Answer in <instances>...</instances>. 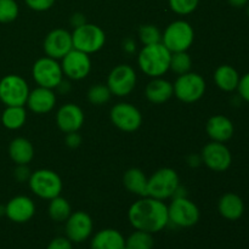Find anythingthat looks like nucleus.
<instances>
[{
  "label": "nucleus",
  "instance_id": "18",
  "mask_svg": "<svg viewBox=\"0 0 249 249\" xmlns=\"http://www.w3.org/2000/svg\"><path fill=\"white\" fill-rule=\"evenodd\" d=\"M36 214V204L29 197L16 196L5 206V215L16 224H23L31 220Z\"/></svg>",
  "mask_w": 249,
  "mask_h": 249
},
{
  "label": "nucleus",
  "instance_id": "31",
  "mask_svg": "<svg viewBox=\"0 0 249 249\" xmlns=\"http://www.w3.org/2000/svg\"><path fill=\"white\" fill-rule=\"evenodd\" d=\"M112 96V92L109 91L108 87L105 84L92 85L88 91V100L90 104L95 106H101V105L107 104Z\"/></svg>",
  "mask_w": 249,
  "mask_h": 249
},
{
  "label": "nucleus",
  "instance_id": "44",
  "mask_svg": "<svg viewBox=\"0 0 249 249\" xmlns=\"http://www.w3.org/2000/svg\"><path fill=\"white\" fill-rule=\"evenodd\" d=\"M123 249H129V248H128V247H126V246H125V247H124Z\"/></svg>",
  "mask_w": 249,
  "mask_h": 249
},
{
  "label": "nucleus",
  "instance_id": "16",
  "mask_svg": "<svg viewBox=\"0 0 249 249\" xmlns=\"http://www.w3.org/2000/svg\"><path fill=\"white\" fill-rule=\"evenodd\" d=\"M43 48L46 56L61 60L73 49L72 33L63 28L53 29L44 39Z\"/></svg>",
  "mask_w": 249,
  "mask_h": 249
},
{
  "label": "nucleus",
  "instance_id": "36",
  "mask_svg": "<svg viewBox=\"0 0 249 249\" xmlns=\"http://www.w3.org/2000/svg\"><path fill=\"white\" fill-rule=\"evenodd\" d=\"M237 90L240 96L242 97L245 101L249 102V73L240 78V83H238Z\"/></svg>",
  "mask_w": 249,
  "mask_h": 249
},
{
  "label": "nucleus",
  "instance_id": "3",
  "mask_svg": "<svg viewBox=\"0 0 249 249\" xmlns=\"http://www.w3.org/2000/svg\"><path fill=\"white\" fill-rule=\"evenodd\" d=\"M180 187L179 175L172 168H160L147 179V196L164 201L172 198Z\"/></svg>",
  "mask_w": 249,
  "mask_h": 249
},
{
  "label": "nucleus",
  "instance_id": "25",
  "mask_svg": "<svg viewBox=\"0 0 249 249\" xmlns=\"http://www.w3.org/2000/svg\"><path fill=\"white\" fill-rule=\"evenodd\" d=\"M240 74L237 71L229 65H221L214 72V82L216 87L223 91L231 92L237 90L238 83H240Z\"/></svg>",
  "mask_w": 249,
  "mask_h": 249
},
{
  "label": "nucleus",
  "instance_id": "26",
  "mask_svg": "<svg viewBox=\"0 0 249 249\" xmlns=\"http://www.w3.org/2000/svg\"><path fill=\"white\" fill-rule=\"evenodd\" d=\"M123 184L131 194L141 197L147 196V178L139 168H130L124 173Z\"/></svg>",
  "mask_w": 249,
  "mask_h": 249
},
{
  "label": "nucleus",
  "instance_id": "34",
  "mask_svg": "<svg viewBox=\"0 0 249 249\" xmlns=\"http://www.w3.org/2000/svg\"><path fill=\"white\" fill-rule=\"evenodd\" d=\"M170 10L178 15H190L197 9L199 0H168Z\"/></svg>",
  "mask_w": 249,
  "mask_h": 249
},
{
  "label": "nucleus",
  "instance_id": "27",
  "mask_svg": "<svg viewBox=\"0 0 249 249\" xmlns=\"http://www.w3.org/2000/svg\"><path fill=\"white\" fill-rule=\"evenodd\" d=\"M27 121V112L24 106H6L1 114V123L9 130L22 128Z\"/></svg>",
  "mask_w": 249,
  "mask_h": 249
},
{
  "label": "nucleus",
  "instance_id": "32",
  "mask_svg": "<svg viewBox=\"0 0 249 249\" xmlns=\"http://www.w3.org/2000/svg\"><path fill=\"white\" fill-rule=\"evenodd\" d=\"M19 7L16 0H0V23H10L18 17Z\"/></svg>",
  "mask_w": 249,
  "mask_h": 249
},
{
  "label": "nucleus",
  "instance_id": "9",
  "mask_svg": "<svg viewBox=\"0 0 249 249\" xmlns=\"http://www.w3.org/2000/svg\"><path fill=\"white\" fill-rule=\"evenodd\" d=\"M29 91L28 84L21 75L7 74L0 79V101L5 106H24Z\"/></svg>",
  "mask_w": 249,
  "mask_h": 249
},
{
  "label": "nucleus",
  "instance_id": "24",
  "mask_svg": "<svg viewBox=\"0 0 249 249\" xmlns=\"http://www.w3.org/2000/svg\"><path fill=\"white\" fill-rule=\"evenodd\" d=\"M9 156L16 165L28 164L34 157L33 145L26 138H16L10 142Z\"/></svg>",
  "mask_w": 249,
  "mask_h": 249
},
{
  "label": "nucleus",
  "instance_id": "30",
  "mask_svg": "<svg viewBox=\"0 0 249 249\" xmlns=\"http://www.w3.org/2000/svg\"><path fill=\"white\" fill-rule=\"evenodd\" d=\"M192 60L191 56L187 53V51H180V53H172L170 57V67L175 74L181 75L187 72H191Z\"/></svg>",
  "mask_w": 249,
  "mask_h": 249
},
{
  "label": "nucleus",
  "instance_id": "41",
  "mask_svg": "<svg viewBox=\"0 0 249 249\" xmlns=\"http://www.w3.org/2000/svg\"><path fill=\"white\" fill-rule=\"evenodd\" d=\"M228 2L232 7H236V9H241V7H245L246 5L248 4L249 0H228Z\"/></svg>",
  "mask_w": 249,
  "mask_h": 249
},
{
  "label": "nucleus",
  "instance_id": "29",
  "mask_svg": "<svg viewBox=\"0 0 249 249\" xmlns=\"http://www.w3.org/2000/svg\"><path fill=\"white\" fill-rule=\"evenodd\" d=\"M125 246L129 249H152L155 246V238L152 233L136 230L126 238Z\"/></svg>",
  "mask_w": 249,
  "mask_h": 249
},
{
  "label": "nucleus",
  "instance_id": "17",
  "mask_svg": "<svg viewBox=\"0 0 249 249\" xmlns=\"http://www.w3.org/2000/svg\"><path fill=\"white\" fill-rule=\"evenodd\" d=\"M56 124L65 134L78 131L84 124V112L75 104L63 105L56 113Z\"/></svg>",
  "mask_w": 249,
  "mask_h": 249
},
{
  "label": "nucleus",
  "instance_id": "35",
  "mask_svg": "<svg viewBox=\"0 0 249 249\" xmlns=\"http://www.w3.org/2000/svg\"><path fill=\"white\" fill-rule=\"evenodd\" d=\"M56 0H24L27 6L36 12H43L51 9Z\"/></svg>",
  "mask_w": 249,
  "mask_h": 249
},
{
  "label": "nucleus",
  "instance_id": "2",
  "mask_svg": "<svg viewBox=\"0 0 249 249\" xmlns=\"http://www.w3.org/2000/svg\"><path fill=\"white\" fill-rule=\"evenodd\" d=\"M172 53L160 43L145 45L138 56V65L151 78L162 77L169 71Z\"/></svg>",
  "mask_w": 249,
  "mask_h": 249
},
{
  "label": "nucleus",
  "instance_id": "21",
  "mask_svg": "<svg viewBox=\"0 0 249 249\" xmlns=\"http://www.w3.org/2000/svg\"><path fill=\"white\" fill-rule=\"evenodd\" d=\"M145 95L151 104L160 105L172 99V96L174 95V89L169 80L158 77L153 78L148 83L145 89Z\"/></svg>",
  "mask_w": 249,
  "mask_h": 249
},
{
  "label": "nucleus",
  "instance_id": "43",
  "mask_svg": "<svg viewBox=\"0 0 249 249\" xmlns=\"http://www.w3.org/2000/svg\"><path fill=\"white\" fill-rule=\"evenodd\" d=\"M248 6H247V15H248V17H249V2H248Z\"/></svg>",
  "mask_w": 249,
  "mask_h": 249
},
{
  "label": "nucleus",
  "instance_id": "28",
  "mask_svg": "<svg viewBox=\"0 0 249 249\" xmlns=\"http://www.w3.org/2000/svg\"><path fill=\"white\" fill-rule=\"evenodd\" d=\"M48 211L51 220L56 221V223H63V221H66L68 219V216L71 215V213H72L70 202L61 196L50 199Z\"/></svg>",
  "mask_w": 249,
  "mask_h": 249
},
{
  "label": "nucleus",
  "instance_id": "38",
  "mask_svg": "<svg viewBox=\"0 0 249 249\" xmlns=\"http://www.w3.org/2000/svg\"><path fill=\"white\" fill-rule=\"evenodd\" d=\"M31 170L27 167V164H19L17 165L15 169V179L19 182H24L29 179L31 177Z\"/></svg>",
  "mask_w": 249,
  "mask_h": 249
},
{
  "label": "nucleus",
  "instance_id": "1",
  "mask_svg": "<svg viewBox=\"0 0 249 249\" xmlns=\"http://www.w3.org/2000/svg\"><path fill=\"white\" fill-rule=\"evenodd\" d=\"M128 219L135 230L146 231L153 235L162 231L169 224L168 206L160 199L148 196L142 197L131 204Z\"/></svg>",
  "mask_w": 249,
  "mask_h": 249
},
{
  "label": "nucleus",
  "instance_id": "33",
  "mask_svg": "<svg viewBox=\"0 0 249 249\" xmlns=\"http://www.w3.org/2000/svg\"><path fill=\"white\" fill-rule=\"evenodd\" d=\"M139 38L143 45H152L162 41V34L153 24H143L139 28Z\"/></svg>",
  "mask_w": 249,
  "mask_h": 249
},
{
  "label": "nucleus",
  "instance_id": "39",
  "mask_svg": "<svg viewBox=\"0 0 249 249\" xmlns=\"http://www.w3.org/2000/svg\"><path fill=\"white\" fill-rule=\"evenodd\" d=\"M65 142L68 147L77 148L79 147L80 143H82V136L78 134V131H74V133H68L67 135H66Z\"/></svg>",
  "mask_w": 249,
  "mask_h": 249
},
{
  "label": "nucleus",
  "instance_id": "7",
  "mask_svg": "<svg viewBox=\"0 0 249 249\" xmlns=\"http://www.w3.org/2000/svg\"><path fill=\"white\" fill-rule=\"evenodd\" d=\"M173 89L178 100L185 104H194L203 97L206 92V80L198 73L187 72L177 78Z\"/></svg>",
  "mask_w": 249,
  "mask_h": 249
},
{
  "label": "nucleus",
  "instance_id": "4",
  "mask_svg": "<svg viewBox=\"0 0 249 249\" xmlns=\"http://www.w3.org/2000/svg\"><path fill=\"white\" fill-rule=\"evenodd\" d=\"M195 40V31L191 24L182 19L172 22L162 34V44L170 53L187 51Z\"/></svg>",
  "mask_w": 249,
  "mask_h": 249
},
{
  "label": "nucleus",
  "instance_id": "15",
  "mask_svg": "<svg viewBox=\"0 0 249 249\" xmlns=\"http://www.w3.org/2000/svg\"><path fill=\"white\" fill-rule=\"evenodd\" d=\"M94 223L91 216L83 211L71 213L66 220V237L74 243H82L91 236Z\"/></svg>",
  "mask_w": 249,
  "mask_h": 249
},
{
  "label": "nucleus",
  "instance_id": "40",
  "mask_svg": "<svg viewBox=\"0 0 249 249\" xmlns=\"http://www.w3.org/2000/svg\"><path fill=\"white\" fill-rule=\"evenodd\" d=\"M84 23H87V19H85L84 15L80 14V12H75V14H73L72 17H71V24H72V27H74V28H78V27L83 26Z\"/></svg>",
  "mask_w": 249,
  "mask_h": 249
},
{
  "label": "nucleus",
  "instance_id": "6",
  "mask_svg": "<svg viewBox=\"0 0 249 249\" xmlns=\"http://www.w3.org/2000/svg\"><path fill=\"white\" fill-rule=\"evenodd\" d=\"M29 189L36 196L43 199H53L62 191V180L58 174L50 169H38L28 179Z\"/></svg>",
  "mask_w": 249,
  "mask_h": 249
},
{
  "label": "nucleus",
  "instance_id": "10",
  "mask_svg": "<svg viewBox=\"0 0 249 249\" xmlns=\"http://www.w3.org/2000/svg\"><path fill=\"white\" fill-rule=\"evenodd\" d=\"M33 79L39 87L48 88V89H56L62 82L63 72L61 65L57 60L51 58L49 56L41 57L34 62L32 68Z\"/></svg>",
  "mask_w": 249,
  "mask_h": 249
},
{
  "label": "nucleus",
  "instance_id": "12",
  "mask_svg": "<svg viewBox=\"0 0 249 249\" xmlns=\"http://www.w3.org/2000/svg\"><path fill=\"white\" fill-rule=\"evenodd\" d=\"M107 87L112 95L118 97L128 96L136 85V73L129 65H118L109 72Z\"/></svg>",
  "mask_w": 249,
  "mask_h": 249
},
{
  "label": "nucleus",
  "instance_id": "13",
  "mask_svg": "<svg viewBox=\"0 0 249 249\" xmlns=\"http://www.w3.org/2000/svg\"><path fill=\"white\" fill-rule=\"evenodd\" d=\"M201 160L211 170L221 173L230 168L232 156L230 150L223 142L211 141L202 150Z\"/></svg>",
  "mask_w": 249,
  "mask_h": 249
},
{
  "label": "nucleus",
  "instance_id": "37",
  "mask_svg": "<svg viewBox=\"0 0 249 249\" xmlns=\"http://www.w3.org/2000/svg\"><path fill=\"white\" fill-rule=\"evenodd\" d=\"M46 249H73L72 242L67 237H56L49 243Z\"/></svg>",
  "mask_w": 249,
  "mask_h": 249
},
{
  "label": "nucleus",
  "instance_id": "5",
  "mask_svg": "<svg viewBox=\"0 0 249 249\" xmlns=\"http://www.w3.org/2000/svg\"><path fill=\"white\" fill-rule=\"evenodd\" d=\"M73 49L88 53H95L101 50L106 43V34L101 27L92 23H84L74 28L72 33Z\"/></svg>",
  "mask_w": 249,
  "mask_h": 249
},
{
  "label": "nucleus",
  "instance_id": "23",
  "mask_svg": "<svg viewBox=\"0 0 249 249\" xmlns=\"http://www.w3.org/2000/svg\"><path fill=\"white\" fill-rule=\"evenodd\" d=\"M125 247V238L114 229H104L95 233L90 248L91 249H123Z\"/></svg>",
  "mask_w": 249,
  "mask_h": 249
},
{
  "label": "nucleus",
  "instance_id": "19",
  "mask_svg": "<svg viewBox=\"0 0 249 249\" xmlns=\"http://www.w3.org/2000/svg\"><path fill=\"white\" fill-rule=\"evenodd\" d=\"M26 105L32 112L36 114L49 113L56 105V95L53 89L38 87L29 91Z\"/></svg>",
  "mask_w": 249,
  "mask_h": 249
},
{
  "label": "nucleus",
  "instance_id": "11",
  "mask_svg": "<svg viewBox=\"0 0 249 249\" xmlns=\"http://www.w3.org/2000/svg\"><path fill=\"white\" fill-rule=\"evenodd\" d=\"M109 118L116 128L125 133L136 131L142 124L141 112L128 102H119L114 105L109 112Z\"/></svg>",
  "mask_w": 249,
  "mask_h": 249
},
{
  "label": "nucleus",
  "instance_id": "42",
  "mask_svg": "<svg viewBox=\"0 0 249 249\" xmlns=\"http://www.w3.org/2000/svg\"><path fill=\"white\" fill-rule=\"evenodd\" d=\"M124 50L128 51V53H133L135 50V41H133L131 39H126L125 43H124Z\"/></svg>",
  "mask_w": 249,
  "mask_h": 249
},
{
  "label": "nucleus",
  "instance_id": "14",
  "mask_svg": "<svg viewBox=\"0 0 249 249\" xmlns=\"http://www.w3.org/2000/svg\"><path fill=\"white\" fill-rule=\"evenodd\" d=\"M61 60H62L61 68L63 74L72 80L84 79L91 71V60L89 55L83 51L72 49Z\"/></svg>",
  "mask_w": 249,
  "mask_h": 249
},
{
  "label": "nucleus",
  "instance_id": "20",
  "mask_svg": "<svg viewBox=\"0 0 249 249\" xmlns=\"http://www.w3.org/2000/svg\"><path fill=\"white\" fill-rule=\"evenodd\" d=\"M207 134L212 141L216 142H226L230 140L235 133V126L231 119L223 114H216V116L211 117L207 122L206 125Z\"/></svg>",
  "mask_w": 249,
  "mask_h": 249
},
{
  "label": "nucleus",
  "instance_id": "22",
  "mask_svg": "<svg viewBox=\"0 0 249 249\" xmlns=\"http://www.w3.org/2000/svg\"><path fill=\"white\" fill-rule=\"evenodd\" d=\"M218 211L226 220H238L245 213V203L238 195L229 192L221 196L218 203Z\"/></svg>",
  "mask_w": 249,
  "mask_h": 249
},
{
  "label": "nucleus",
  "instance_id": "8",
  "mask_svg": "<svg viewBox=\"0 0 249 249\" xmlns=\"http://www.w3.org/2000/svg\"><path fill=\"white\" fill-rule=\"evenodd\" d=\"M199 216L198 207L185 196L174 197L168 206L169 223L178 228H192L198 223Z\"/></svg>",
  "mask_w": 249,
  "mask_h": 249
}]
</instances>
